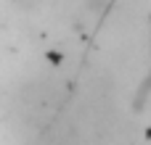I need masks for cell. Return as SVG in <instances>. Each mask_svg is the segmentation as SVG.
Wrapping results in <instances>:
<instances>
[{
    "label": "cell",
    "mask_w": 151,
    "mask_h": 145,
    "mask_svg": "<svg viewBox=\"0 0 151 145\" xmlns=\"http://www.w3.org/2000/svg\"><path fill=\"white\" fill-rule=\"evenodd\" d=\"M106 0H88V8H93V11H98L101 5H104Z\"/></svg>",
    "instance_id": "1"
}]
</instances>
